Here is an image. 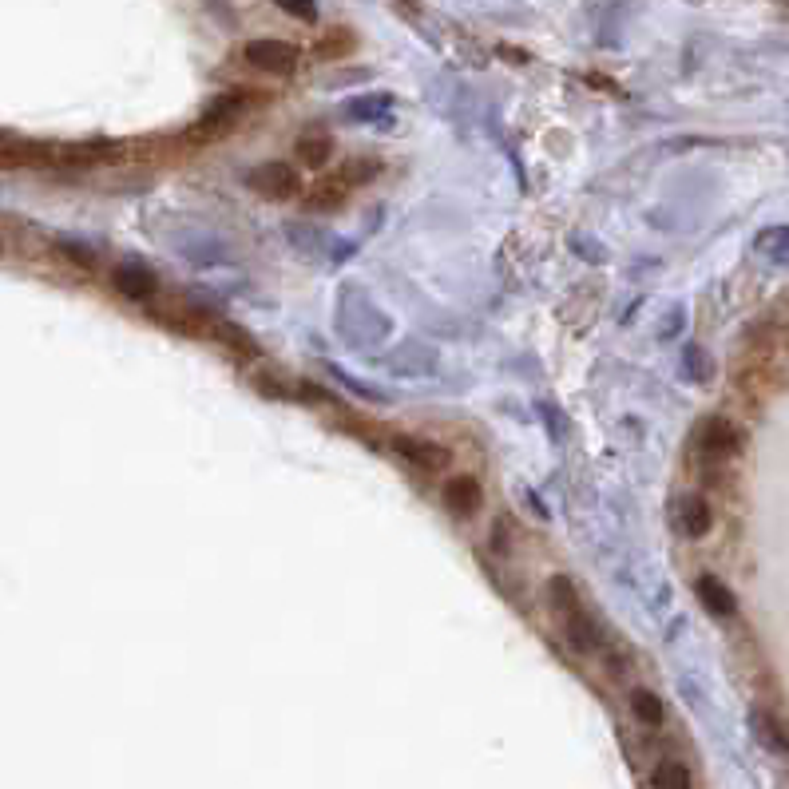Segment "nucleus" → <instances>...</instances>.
Masks as SVG:
<instances>
[{"mask_svg": "<svg viewBox=\"0 0 789 789\" xmlns=\"http://www.w3.org/2000/svg\"><path fill=\"white\" fill-rule=\"evenodd\" d=\"M567 635H571V643L579 647V651H595L603 639H599V627L575 607V611H567Z\"/></svg>", "mask_w": 789, "mask_h": 789, "instance_id": "9d476101", "label": "nucleus"}, {"mask_svg": "<svg viewBox=\"0 0 789 789\" xmlns=\"http://www.w3.org/2000/svg\"><path fill=\"white\" fill-rule=\"evenodd\" d=\"M631 710H635L647 726H659L663 714H667V710H663V698H659L655 690H635V694H631Z\"/></svg>", "mask_w": 789, "mask_h": 789, "instance_id": "4468645a", "label": "nucleus"}, {"mask_svg": "<svg viewBox=\"0 0 789 789\" xmlns=\"http://www.w3.org/2000/svg\"><path fill=\"white\" fill-rule=\"evenodd\" d=\"M694 591H698L702 607H706L710 615H718V619H730V615L738 611V599H734V591H730L722 579H714V575H702V579L694 583Z\"/></svg>", "mask_w": 789, "mask_h": 789, "instance_id": "39448f33", "label": "nucleus"}, {"mask_svg": "<svg viewBox=\"0 0 789 789\" xmlns=\"http://www.w3.org/2000/svg\"><path fill=\"white\" fill-rule=\"evenodd\" d=\"M678 524H682V532H686L690 540H702V536L710 532V524H714L706 496H686V500L678 504Z\"/></svg>", "mask_w": 789, "mask_h": 789, "instance_id": "0eeeda50", "label": "nucleus"}, {"mask_svg": "<svg viewBox=\"0 0 789 789\" xmlns=\"http://www.w3.org/2000/svg\"><path fill=\"white\" fill-rule=\"evenodd\" d=\"M445 496H449V504L456 512H472V508L480 504V484H476L472 476H456V480H449Z\"/></svg>", "mask_w": 789, "mask_h": 789, "instance_id": "f8f14e48", "label": "nucleus"}, {"mask_svg": "<svg viewBox=\"0 0 789 789\" xmlns=\"http://www.w3.org/2000/svg\"><path fill=\"white\" fill-rule=\"evenodd\" d=\"M330 151H334V143H330V135H322V131L298 139V159H302L306 167H322V163L330 159Z\"/></svg>", "mask_w": 789, "mask_h": 789, "instance_id": "ddd939ff", "label": "nucleus"}, {"mask_svg": "<svg viewBox=\"0 0 789 789\" xmlns=\"http://www.w3.org/2000/svg\"><path fill=\"white\" fill-rule=\"evenodd\" d=\"M552 603H556L564 615L579 607V599H575V587H571V579H567V575H556V579H552Z\"/></svg>", "mask_w": 789, "mask_h": 789, "instance_id": "dca6fc26", "label": "nucleus"}, {"mask_svg": "<svg viewBox=\"0 0 789 789\" xmlns=\"http://www.w3.org/2000/svg\"><path fill=\"white\" fill-rule=\"evenodd\" d=\"M112 282L123 298H135V302H143V298H151V294L159 290L155 274H151L143 262H123V266L112 274Z\"/></svg>", "mask_w": 789, "mask_h": 789, "instance_id": "7ed1b4c3", "label": "nucleus"}, {"mask_svg": "<svg viewBox=\"0 0 789 789\" xmlns=\"http://www.w3.org/2000/svg\"><path fill=\"white\" fill-rule=\"evenodd\" d=\"M651 786L655 789H690V770L678 762V758H663L659 766H655V774H651Z\"/></svg>", "mask_w": 789, "mask_h": 789, "instance_id": "9b49d317", "label": "nucleus"}, {"mask_svg": "<svg viewBox=\"0 0 789 789\" xmlns=\"http://www.w3.org/2000/svg\"><path fill=\"white\" fill-rule=\"evenodd\" d=\"M246 183L258 191V195H270V199H286L298 191V171L290 163H262L246 175Z\"/></svg>", "mask_w": 789, "mask_h": 789, "instance_id": "f03ea898", "label": "nucleus"}, {"mask_svg": "<svg viewBox=\"0 0 789 789\" xmlns=\"http://www.w3.org/2000/svg\"><path fill=\"white\" fill-rule=\"evenodd\" d=\"M754 730H758V738H762V746H770L774 754H789V730L774 718V714H754Z\"/></svg>", "mask_w": 789, "mask_h": 789, "instance_id": "1a4fd4ad", "label": "nucleus"}, {"mask_svg": "<svg viewBox=\"0 0 789 789\" xmlns=\"http://www.w3.org/2000/svg\"><path fill=\"white\" fill-rule=\"evenodd\" d=\"M742 445V437H738V429L730 425V421H722V417H714L706 429H702V456H714V460H722V456H734Z\"/></svg>", "mask_w": 789, "mask_h": 789, "instance_id": "423d86ee", "label": "nucleus"}, {"mask_svg": "<svg viewBox=\"0 0 789 789\" xmlns=\"http://www.w3.org/2000/svg\"><path fill=\"white\" fill-rule=\"evenodd\" d=\"M242 56H246V64L262 68V72H294V64H298V48L286 40H250L242 48Z\"/></svg>", "mask_w": 789, "mask_h": 789, "instance_id": "f257e3e1", "label": "nucleus"}, {"mask_svg": "<svg viewBox=\"0 0 789 789\" xmlns=\"http://www.w3.org/2000/svg\"><path fill=\"white\" fill-rule=\"evenodd\" d=\"M242 108H246V96H242V92L223 96L219 104H211V112L203 115V127H199V131H203V135H215V131H219V127H226V123L242 112Z\"/></svg>", "mask_w": 789, "mask_h": 789, "instance_id": "6e6552de", "label": "nucleus"}, {"mask_svg": "<svg viewBox=\"0 0 789 789\" xmlns=\"http://www.w3.org/2000/svg\"><path fill=\"white\" fill-rule=\"evenodd\" d=\"M385 108H389V96H365V100L349 104L345 115H353V119H373V115H385Z\"/></svg>", "mask_w": 789, "mask_h": 789, "instance_id": "2eb2a0df", "label": "nucleus"}, {"mask_svg": "<svg viewBox=\"0 0 789 789\" xmlns=\"http://www.w3.org/2000/svg\"><path fill=\"white\" fill-rule=\"evenodd\" d=\"M274 4L298 20H318V0H274Z\"/></svg>", "mask_w": 789, "mask_h": 789, "instance_id": "f3484780", "label": "nucleus"}, {"mask_svg": "<svg viewBox=\"0 0 789 789\" xmlns=\"http://www.w3.org/2000/svg\"><path fill=\"white\" fill-rule=\"evenodd\" d=\"M393 449L401 452L409 464L425 468V472H437V468L449 464V449H441L433 441H421V437H393Z\"/></svg>", "mask_w": 789, "mask_h": 789, "instance_id": "20e7f679", "label": "nucleus"}]
</instances>
